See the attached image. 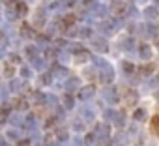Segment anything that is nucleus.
Returning a JSON list of instances; mask_svg holds the SVG:
<instances>
[{
    "instance_id": "48",
    "label": "nucleus",
    "mask_w": 159,
    "mask_h": 146,
    "mask_svg": "<svg viewBox=\"0 0 159 146\" xmlns=\"http://www.w3.org/2000/svg\"><path fill=\"white\" fill-rule=\"evenodd\" d=\"M84 77H86V79H96V67L84 69Z\"/></svg>"
},
{
    "instance_id": "42",
    "label": "nucleus",
    "mask_w": 159,
    "mask_h": 146,
    "mask_svg": "<svg viewBox=\"0 0 159 146\" xmlns=\"http://www.w3.org/2000/svg\"><path fill=\"white\" fill-rule=\"evenodd\" d=\"M62 21H64V25L67 26V30H69L71 26H75V15H71V13H69V15H64Z\"/></svg>"
},
{
    "instance_id": "6",
    "label": "nucleus",
    "mask_w": 159,
    "mask_h": 146,
    "mask_svg": "<svg viewBox=\"0 0 159 146\" xmlns=\"http://www.w3.org/2000/svg\"><path fill=\"white\" fill-rule=\"evenodd\" d=\"M99 81H101L103 84H111V83L114 81V69H112V66H111V64H109V66H105V67L101 69Z\"/></svg>"
},
{
    "instance_id": "44",
    "label": "nucleus",
    "mask_w": 159,
    "mask_h": 146,
    "mask_svg": "<svg viewBox=\"0 0 159 146\" xmlns=\"http://www.w3.org/2000/svg\"><path fill=\"white\" fill-rule=\"evenodd\" d=\"M6 137L17 142V140H19V129H17V127H13V129H8V131H6Z\"/></svg>"
},
{
    "instance_id": "13",
    "label": "nucleus",
    "mask_w": 159,
    "mask_h": 146,
    "mask_svg": "<svg viewBox=\"0 0 159 146\" xmlns=\"http://www.w3.org/2000/svg\"><path fill=\"white\" fill-rule=\"evenodd\" d=\"M19 36H21V39H34L36 38V32H34V28L30 26V25H21V30H19Z\"/></svg>"
},
{
    "instance_id": "59",
    "label": "nucleus",
    "mask_w": 159,
    "mask_h": 146,
    "mask_svg": "<svg viewBox=\"0 0 159 146\" xmlns=\"http://www.w3.org/2000/svg\"><path fill=\"white\" fill-rule=\"evenodd\" d=\"M32 139H34V140H38V139H39V133H38V131H36V129H34V131H32Z\"/></svg>"
},
{
    "instance_id": "39",
    "label": "nucleus",
    "mask_w": 159,
    "mask_h": 146,
    "mask_svg": "<svg viewBox=\"0 0 159 146\" xmlns=\"http://www.w3.org/2000/svg\"><path fill=\"white\" fill-rule=\"evenodd\" d=\"M146 34H148L150 38H155V36H157V26H155L152 21L146 23Z\"/></svg>"
},
{
    "instance_id": "27",
    "label": "nucleus",
    "mask_w": 159,
    "mask_h": 146,
    "mask_svg": "<svg viewBox=\"0 0 159 146\" xmlns=\"http://www.w3.org/2000/svg\"><path fill=\"white\" fill-rule=\"evenodd\" d=\"M146 118H148V112H146V109H142V107L135 109V112H133V120H135V122H144Z\"/></svg>"
},
{
    "instance_id": "30",
    "label": "nucleus",
    "mask_w": 159,
    "mask_h": 146,
    "mask_svg": "<svg viewBox=\"0 0 159 146\" xmlns=\"http://www.w3.org/2000/svg\"><path fill=\"white\" fill-rule=\"evenodd\" d=\"M32 75H34V67H32V64H30V66H23V67H21V77H23V79H26V81H28V79H32Z\"/></svg>"
},
{
    "instance_id": "10",
    "label": "nucleus",
    "mask_w": 159,
    "mask_h": 146,
    "mask_svg": "<svg viewBox=\"0 0 159 146\" xmlns=\"http://www.w3.org/2000/svg\"><path fill=\"white\" fill-rule=\"evenodd\" d=\"M26 79H11L10 81V90L13 92V94H19V92H25L26 90V83H25Z\"/></svg>"
},
{
    "instance_id": "49",
    "label": "nucleus",
    "mask_w": 159,
    "mask_h": 146,
    "mask_svg": "<svg viewBox=\"0 0 159 146\" xmlns=\"http://www.w3.org/2000/svg\"><path fill=\"white\" fill-rule=\"evenodd\" d=\"M8 94H10V86H2V105H8Z\"/></svg>"
},
{
    "instance_id": "24",
    "label": "nucleus",
    "mask_w": 159,
    "mask_h": 146,
    "mask_svg": "<svg viewBox=\"0 0 159 146\" xmlns=\"http://www.w3.org/2000/svg\"><path fill=\"white\" fill-rule=\"evenodd\" d=\"M120 67H122V71L125 73V75H135V64H133V62L122 60V62H120Z\"/></svg>"
},
{
    "instance_id": "40",
    "label": "nucleus",
    "mask_w": 159,
    "mask_h": 146,
    "mask_svg": "<svg viewBox=\"0 0 159 146\" xmlns=\"http://www.w3.org/2000/svg\"><path fill=\"white\" fill-rule=\"evenodd\" d=\"M98 6H99V4L96 2V0H84V2H83V8H84L86 11H92V13H94V10H96Z\"/></svg>"
},
{
    "instance_id": "25",
    "label": "nucleus",
    "mask_w": 159,
    "mask_h": 146,
    "mask_svg": "<svg viewBox=\"0 0 159 146\" xmlns=\"http://www.w3.org/2000/svg\"><path fill=\"white\" fill-rule=\"evenodd\" d=\"M124 99H125V103H127V105H135V103L139 101V94H137V92H135L133 88H129V90L125 92Z\"/></svg>"
},
{
    "instance_id": "20",
    "label": "nucleus",
    "mask_w": 159,
    "mask_h": 146,
    "mask_svg": "<svg viewBox=\"0 0 159 146\" xmlns=\"http://www.w3.org/2000/svg\"><path fill=\"white\" fill-rule=\"evenodd\" d=\"M4 77H8V79H13V75H15V64L13 62H10V60H4Z\"/></svg>"
},
{
    "instance_id": "2",
    "label": "nucleus",
    "mask_w": 159,
    "mask_h": 146,
    "mask_svg": "<svg viewBox=\"0 0 159 146\" xmlns=\"http://www.w3.org/2000/svg\"><path fill=\"white\" fill-rule=\"evenodd\" d=\"M101 98H103L109 105H116V103L120 101V92L116 90V86L107 84V86L103 88V92H101Z\"/></svg>"
},
{
    "instance_id": "61",
    "label": "nucleus",
    "mask_w": 159,
    "mask_h": 146,
    "mask_svg": "<svg viewBox=\"0 0 159 146\" xmlns=\"http://www.w3.org/2000/svg\"><path fill=\"white\" fill-rule=\"evenodd\" d=\"M153 96H155V99H157V101H159V88H157V90H155V92H153Z\"/></svg>"
},
{
    "instance_id": "12",
    "label": "nucleus",
    "mask_w": 159,
    "mask_h": 146,
    "mask_svg": "<svg viewBox=\"0 0 159 146\" xmlns=\"http://www.w3.org/2000/svg\"><path fill=\"white\" fill-rule=\"evenodd\" d=\"M13 127H17V129H25V118L19 114V111H13L11 112V116H10V120H8Z\"/></svg>"
},
{
    "instance_id": "9",
    "label": "nucleus",
    "mask_w": 159,
    "mask_h": 146,
    "mask_svg": "<svg viewBox=\"0 0 159 146\" xmlns=\"http://www.w3.org/2000/svg\"><path fill=\"white\" fill-rule=\"evenodd\" d=\"M45 21H47V6L39 8L34 13V26H45Z\"/></svg>"
},
{
    "instance_id": "41",
    "label": "nucleus",
    "mask_w": 159,
    "mask_h": 146,
    "mask_svg": "<svg viewBox=\"0 0 159 146\" xmlns=\"http://www.w3.org/2000/svg\"><path fill=\"white\" fill-rule=\"evenodd\" d=\"M73 129H75V131H84V120H83L81 116H77V118L73 120Z\"/></svg>"
},
{
    "instance_id": "4",
    "label": "nucleus",
    "mask_w": 159,
    "mask_h": 146,
    "mask_svg": "<svg viewBox=\"0 0 159 146\" xmlns=\"http://www.w3.org/2000/svg\"><path fill=\"white\" fill-rule=\"evenodd\" d=\"M51 73L54 75V79H67L69 77V69L64 66V64H60V62H54L52 66H51Z\"/></svg>"
},
{
    "instance_id": "22",
    "label": "nucleus",
    "mask_w": 159,
    "mask_h": 146,
    "mask_svg": "<svg viewBox=\"0 0 159 146\" xmlns=\"http://www.w3.org/2000/svg\"><path fill=\"white\" fill-rule=\"evenodd\" d=\"M157 88H159V75H155V77H152V79H148V81L144 83V90H146V92H150V90L155 92Z\"/></svg>"
},
{
    "instance_id": "60",
    "label": "nucleus",
    "mask_w": 159,
    "mask_h": 146,
    "mask_svg": "<svg viewBox=\"0 0 159 146\" xmlns=\"http://www.w3.org/2000/svg\"><path fill=\"white\" fill-rule=\"evenodd\" d=\"M0 146H8V140H6V137H2V139H0Z\"/></svg>"
},
{
    "instance_id": "29",
    "label": "nucleus",
    "mask_w": 159,
    "mask_h": 146,
    "mask_svg": "<svg viewBox=\"0 0 159 146\" xmlns=\"http://www.w3.org/2000/svg\"><path fill=\"white\" fill-rule=\"evenodd\" d=\"M25 129L26 131H34L36 129V116L34 114H26V118H25Z\"/></svg>"
},
{
    "instance_id": "34",
    "label": "nucleus",
    "mask_w": 159,
    "mask_h": 146,
    "mask_svg": "<svg viewBox=\"0 0 159 146\" xmlns=\"http://www.w3.org/2000/svg\"><path fill=\"white\" fill-rule=\"evenodd\" d=\"M153 64H144L142 67H140V75H144V77H152L153 75Z\"/></svg>"
},
{
    "instance_id": "56",
    "label": "nucleus",
    "mask_w": 159,
    "mask_h": 146,
    "mask_svg": "<svg viewBox=\"0 0 159 146\" xmlns=\"http://www.w3.org/2000/svg\"><path fill=\"white\" fill-rule=\"evenodd\" d=\"M152 124H153V127H155V129H157V133H159V114H157V116H153Z\"/></svg>"
},
{
    "instance_id": "36",
    "label": "nucleus",
    "mask_w": 159,
    "mask_h": 146,
    "mask_svg": "<svg viewBox=\"0 0 159 146\" xmlns=\"http://www.w3.org/2000/svg\"><path fill=\"white\" fill-rule=\"evenodd\" d=\"M56 139H58L60 142H67V139H69V133H67V129H64V127H58V129H56Z\"/></svg>"
},
{
    "instance_id": "31",
    "label": "nucleus",
    "mask_w": 159,
    "mask_h": 146,
    "mask_svg": "<svg viewBox=\"0 0 159 146\" xmlns=\"http://www.w3.org/2000/svg\"><path fill=\"white\" fill-rule=\"evenodd\" d=\"M32 67H34V69H39V71H45V67H47V58H45V56H39L36 62H32Z\"/></svg>"
},
{
    "instance_id": "3",
    "label": "nucleus",
    "mask_w": 159,
    "mask_h": 146,
    "mask_svg": "<svg viewBox=\"0 0 159 146\" xmlns=\"http://www.w3.org/2000/svg\"><path fill=\"white\" fill-rule=\"evenodd\" d=\"M111 11L116 15V17H125L129 13V6L124 2V0H112L111 4Z\"/></svg>"
},
{
    "instance_id": "7",
    "label": "nucleus",
    "mask_w": 159,
    "mask_h": 146,
    "mask_svg": "<svg viewBox=\"0 0 159 146\" xmlns=\"http://www.w3.org/2000/svg\"><path fill=\"white\" fill-rule=\"evenodd\" d=\"M64 88H66V92H75V90H81V79H79V77H73V75H69V77L66 79V83H64Z\"/></svg>"
},
{
    "instance_id": "17",
    "label": "nucleus",
    "mask_w": 159,
    "mask_h": 146,
    "mask_svg": "<svg viewBox=\"0 0 159 146\" xmlns=\"http://www.w3.org/2000/svg\"><path fill=\"white\" fill-rule=\"evenodd\" d=\"M60 99H62V105H64L67 111L75 109V96H73V92H66Z\"/></svg>"
},
{
    "instance_id": "23",
    "label": "nucleus",
    "mask_w": 159,
    "mask_h": 146,
    "mask_svg": "<svg viewBox=\"0 0 159 146\" xmlns=\"http://www.w3.org/2000/svg\"><path fill=\"white\" fill-rule=\"evenodd\" d=\"M30 98L36 105H47V96L43 92H30Z\"/></svg>"
},
{
    "instance_id": "5",
    "label": "nucleus",
    "mask_w": 159,
    "mask_h": 146,
    "mask_svg": "<svg viewBox=\"0 0 159 146\" xmlns=\"http://www.w3.org/2000/svg\"><path fill=\"white\" fill-rule=\"evenodd\" d=\"M90 45L98 51V52H107L109 51V43L105 39V36H98V38H90Z\"/></svg>"
},
{
    "instance_id": "50",
    "label": "nucleus",
    "mask_w": 159,
    "mask_h": 146,
    "mask_svg": "<svg viewBox=\"0 0 159 146\" xmlns=\"http://www.w3.org/2000/svg\"><path fill=\"white\" fill-rule=\"evenodd\" d=\"M139 135V127L135 125V120H133V124H131V127H129V137L133 139V137H137Z\"/></svg>"
},
{
    "instance_id": "8",
    "label": "nucleus",
    "mask_w": 159,
    "mask_h": 146,
    "mask_svg": "<svg viewBox=\"0 0 159 146\" xmlns=\"http://www.w3.org/2000/svg\"><path fill=\"white\" fill-rule=\"evenodd\" d=\"M94 96H96V88L94 86H83L81 90H79V99H81L83 103L94 99Z\"/></svg>"
},
{
    "instance_id": "28",
    "label": "nucleus",
    "mask_w": 159,
    "mask_h": 146,
    "mask_svg": "<svg viewBox=\"0 0 159 146\" xmlns=\"http://www.w3.org/2000/svg\"><path fill=\"white\" fill-rule=\"evenodd\" d=\"M79 112H81V118H83L84 122H94V111H92V109H88V107H83L81 111H79Z\"/></svg>"
},
{
    "instance_id": "46",
    "label": "nucleus",
    "mask_w": 159,
    "mask_h": 146,
    "mask_svg": "<svg viewBox=\"0 0 159 146\" xmlns=\"http://www.w3.org/2000/svg\"><path fill=\"white\" fill-rule=\"evenodd\" d=\"M81 38L83 39H90L92 38V28L90 26H83L81 28Z\"/></svg>"
},
{
    "instance_id": "51",
    "label": "nucleus",
    "mask_w": 159,
    "mask_h": 146,
    "mask_svg": "<svg viewBox=\"0 0 159 146\" xmlns=\"http://www.w3.org/2000/svg\"><path fill=\"white\" fill-rule=\"evenodd\" d=\"M30 144H32L30 139H19V140L15 142V146H30Z\"/></svg>"
},
{
    "instance_id": "38",
    "label": "nucleus",
    "mask_w": 159,
    "mask_h": 146,
    "mask_svg": "<svg viewBox=\"0 0 159 146\" xmlns=\"http://www.w3.org/2000/svg\"><path fill=\"white\" fill-rule=\"evenodd\" d=\"M11 116V111H10V105H2V116H0V122L6 124Z\"/></svg>"
},
{
    "instance_id": "58",
    "label": "nucleus",
    "mask_w": 159,
    "mask_h": 146,
    "mask_svg": "<svg viewBox=\"0 0 159 146\" xmlns=\"http://www.w3.org/2000/svg\"><path fill=\"white\" fill-rule=\"evenodd\" d=\"M73 146H86V144H84V140H81V139H75V140H73Z\"/></svg>"
},
{
    "instance_id": "14",
    "label": "nucleus",
    "mask_w": 159,
    "mask_h": 146,
    "mask_svg": "<svg viewBox=\"0 0 159 146\" xmlns=\"http://www.w3.org/2000/svg\"><path fill=\"white\" fill-rule=\"evenodd\" d=\"M25 54H26L28 62L32 64V62H36V60L39 58V49H38L36 45H26V47H25Z\"/></svg>"
},
{
    "instance_id": "33",
    "label": "nucleus",
    "mask_w": 159,
    "mask_h": 146,
    "mask_svg": "<svg viewBox=\"0 0 159 146\" xmlns=\"http://www.w3.org/2000/svg\"><path fill=\"white\" fill-rule=\"evenodd\" d=\"M114 125L118 127V129H124V125H125V114L120 111V112H116V118H114Z\"/></svg>"
},
{
    "instance_id": "18",
    "label": "nucleus",
    "mask_w": 159,
    "mask_h": 146,
    "mask_svg": "<svg viewBox=\"0 0 159 146\" xmlns=\"http://www.w3.org/2000/svg\"><path fill=\"white\" fill-rule=\"evenodd\" d=\"M52 79H54V75L51 73V69H49V71H43L41 75L38 77V84H41V86H49V84L52 83Z\"/></svg>"
},
{
    "instance_id": "19",
    "label": "nucleus",
    "mask_w": 159,
    "mask_h": 146,
    "mask_svg": "<svg viewBox=\"0 0 159 146\" xmlns=\"http://www.w3.org/2000/svg\"><path fill=\"white\" fill-rule=\"evenodd\" d=\"M137 51H139V56H140L142 60H150V58H152V47H150L148 43H140Z\"/></svg>"
},
{
    "instance_id": "1",
    "label": "nucleus",
    "mask_w": 159,
    "mask_h": 146,
    "mask_svg": "<svg viewBox=\"0 0 159 146\" xmlns=\"http://www.w3.org/2000/svg\"><path fill=\"white\" fill-rule=\"evenodd\" d=\"M122 26H124V25H122V19L114 15V17H107V19H103V21L98 25V30H99L101 36H112V34H116Z\"/></svg>"
},
{
    "instance_id": "32",
    "label": "nucleus",
    "mask_w": 159,
    "mask_h": 146,
    "mask_svg": "<svg viewBox=\"0 0 159 146\" xmlns=\"http://www.w3.org/2000/svg\"><path fill=\"white\" fill-rule=\"evenodd\" d=\"M109 10H111V8H105V6H101V4H99V6L94 10V15H96V17H99V19H107Z\"/></svg>"
},
{
    "instance_id": "57",
    "label": "nucleus",
    "mask_w": 159,
    "mask_h": 146,
    "mask_svg": "<svg viewBox=\"0 0 159 146\" xmlns=\"http://www.w3.org/2000/svg\"><path fill=\"white\" fill-rule=\"evenodd\" d=\"M2 4L8 8V6H15L17 4V0H2Z\"/></svg>"
},
{
    "instance_id": "21",
    "label": "nucleus",
    "mask_w": 159,
    "mask_h": 146,
    "mask_svg": "<svg viewBox=\"0 0 159 146\" xmlns=\"http://www.w3.org/2000/svg\"><path fill=\"white\" fill-rule=\"evenodd\" d=\"M13 109L19 111V112L28 111V99H25V98H15V99H13Z\"/></svg>"
},
{
    "instance_id": "45",
    "label": "nucleus",
    "mask_w": 159,
    "mask_h": 146,
    "mask_svg": "<svg viewBox=\"0 0 159 146\" xmlns=\"http://www.w3.org/2000/svg\"><path fill=\"white\" fill-rule=\"evenodd\" d=\"M17 11H19L21 17H25V15L28 13V6H26L25 2H17Z\"/></svg>"
},
{
    "instance_id": "11",
    "label": "nucleus",
    "mask_w": 159,
    "mask_h": 146,
    "mask_svg": "<svg viewBox=\"0 0 159 146\" xmlns=\"http://www.w3.org/2000/svg\"><path fill=\"white\" fill-rule=\"evenodd\" d=\"M118 47H120L122 51H125V52H133V51H135V38L127 36V38L120 39V41H118Z\"/></svg>"
},
{
    "instance_id": "54",
    "label": "nucleus",
    "mask_w": 159,
    "mask_h": 146,
    "mask_svg": "<svg viewBox=\"0 0 159 146\" xmlns=\"http://www.w3.org/2000/svg\"><path fill=\"white\" fill-rule=\"evenodd\" d=\"M10 62H13V64H21V56L15 54V52H11V54H10Z\"/></svg>"
},
{
    "instance_id": "15",
    "label": "nucleus",
    "mask_w": 159,
    "mask_h": 146,
    "mask_svg": "<svg viewBox=\"0 0 159 146\" xmlns=\"http://www.w3.org/2000/svg\"><path fill=\"white\" fill-rule=\"evenodd\" d=\"M129 139H131V137H129L124 129H118V133L114 135V146H127Z\"/></svg>"
},
{
    "instance_id": "26",
    "label": "nucleus",
    "mask_w": 159,
    "mask_h": 146,
    "mask_svg": "<svg viewBox=\"0 0 159 146\" xmlns=\"http://www.w3.org/2000/svg\"><path fill=\"white\" fill-rule=\"evenodd\" d=\"M144 17H146L148 21H153V19H157V17H159V11H157V8H155V6H148V8L144 10Z\"/></svg>"
},
{
    "instance_id": "37",
    "label": "nucleus",
    "mask_w": 159,
    "mask_h": 146,
    "mask_svg": "<svg viewBox=\"0 0 159 146\" xmlns=\"http://www.w3.org/2000/svg\"><path fill=\"white\" fill-rule=\"evenodd\" d=\"M84 144H86V146H94V144H98V137H96V131H90V133L84 137Z\"/></svg>"
},
{
    "instance_id": "52",
    "label": "nucleus",
    "mask_w": 159,
    "mask_h": 146,
    "mask_svg": "<svg viewBox=\"0 0 159 146\" xmlns=\"http://www.w3.org/2000/svg\"><path fill=\"white\" fill-rule=\"evenodd\" d=\"M129 17H133V19H137L139 17V11H137V8L135 6H129V13H127Z\"/></svg>"
},
{
    "instance_id": "63",
    "label": "nucleus",
    "mask_w": 159,
    "mask_h": 146,
    "mask_svg": "<svg viewBox=\"0 0 159 146\" xmlns=\"http://www.w3.org/2000/svg\"><path fill=\"white\" fill-rule=\"evenodd\" d=\"M34 146H43V144H34Z\"/></svg>"
},
{
    "instance_id": "53",
    "label": "nucleus",
    "mask_w": 159,
    "mask_h": 146,
    "mask_svg": "<svg viewBox=\"0 0 159 146\" xmlns=\"http://www.w3.org/2000/svg\"><path fill=\"white\" fill-rule=\"evenodd\" d=\"M58 58L62 60V62H67L71 56H69V52H66V51H60V54H58Z\"/></svg>"
},
{
    "instance_id": "62",
    "label": "nucleus",
    "mask_w": 159,
    "mask_h": 146,
    "mask_svg": "<svg viewBox=\"0 0 159 146\" xmlns=\"http://www.w3.org/2000/svg\"><path fill=\"white\" fill-rule=\"evenodd\" d=\"M153 2H155V4H159V0H153Z\"/></svg>"
},
{
    "instance_id": "47",
    "label": "nucleus",
    "mask_w": 159,
    "mask_h": 146,
    "mask_svg": "<svg viewBox=\"0 0 159 146\" xmlns=\"http://www.w3.org/2000/svg\"><path fill=\"white\" fill-rule=\"evenodd\" d=\"M47 105L56 109V107H58V98H56L54 94H49V96H47Z\"/></svg>"
},
{
    "instance_id": "43",
    "label": "nucleus",
    "mask_w": 159,
    "mask_h": 146,
    "mask_svg": "<svg viewBox=\"0 0 159 146\" xmlns=\"http://www.w3.org/2000/svg\"><path fill=\"white\" fill-rule=\"evenodd\" d=\"M92 62H94V66L96 67H99V69H103L105 66H109V62H105L103 58H99V56H92Z\"/></svg>"
},
{
    "instance_id": "35",
    "label": "nucleus",
    "mask_w": 159,
    "mask_h": 146,
    "mask_svg": "<svg viewBox=\"0 0 159 146\" xmlns=\"http://www.w3.org/2000/svg\"><path fill=\"white\" fill-rule=\"evenodd\" d=\"M116 112H118V111H114V109H105V111H103V120H105V122H114Z\"/></svg>"
},
{
    "instance_id": "55",
    "label": "nucleus",
    "mask_w": 159,
    "mask_h": 146,
    "mask_svg": "<svg viewBox=\"0 0 159 146\" xmlns=\"http://www.w3.org/2000/svg\"><path fill=\"white\" fill-rule=\"evenodd\" d=\"M56 47L58 49H64V47H67V41L66 39H56Z\"/></svg>"
},
{
    "instance_id": "16",
    "label": "nucleus",
    "mask_w": 159,
    "mask_h": 146,
    "mask_svg": "<svg viewBox=\"0 0 159 146\" xmlns=\"http://www.w3.org/2000/svg\"><path fill=\"white\" fill-rule=\"evenodd\" d=\"M73 52H75V62H77V64H83V62H86L88 58H92V56H90V52H88L86 49H83V47L75 49Z\"/></svg>"
}]
</instances>
